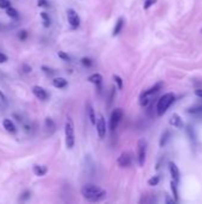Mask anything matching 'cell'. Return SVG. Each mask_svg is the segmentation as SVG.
Returning a JSON list of instances; mask_svg holds the SVG:
<instances>
[{
    "label": "cell",
    "mask_w": 202,
    "mask_h": 204,
    "mask_svg": "<svg viewBox=\"0 0 202 204\" xmlns=\"http://www.w3.org/2000/svg\"><path fill=\"white\" fill-rule=\"evenodd\" d=\"M58 57L60 59H62V60H64V61H70V56L68 55V54H66L64 51H58Z\"/></svg>",
    "instance_id": "484cf974"
},
{
    "label": "cell",
    "mask_w": 202,
    "mask_h": 204,
    "mask_svg": "<svg viewBox=\"0 0 202 204\" xmlns=\"http://www.w3.org/2000/svg\"><path fill=\"white\" fill-rule=\"evenodd\" d=\"M41 17H42V19H43L44 26H45V28H49L50 24H51V19H50L49 14H48L46 12H42V13H41Z\"/></svg>",
    "instance_id": "ffe728a7"
},
{
    "label": "cell",
    "mask_w": 202,
    "mask_h": 204,
    "mask_svg": "<svg viewBox=\"0 0 202 204\" xmlns=\"http://www.w3.org/2000/svg\"><path fill=\"white\" fill-rule=\"evenodd\" d=\"M67 18H68V23L70 24V26L73 29H77L80 26V17L75 10L68 8L67 10Z\"/></svg>",
    "instance_id": "52a82bcc"
},
{
    "label": "cell",
    "mask_w": 202,
    "mask_h": 204,
    "mask_svg": "<svg viewBox=\"0 0 202 204\" xmlns=\"http://www.w3.org/2000/svg\"><path fill=\"white\" fill-rule=\"evenodd\" d=\"M88 81L94 84V85H97L98 87H100L101 83H102V75H101L100 73H94V74L88 77Z\"/></svg>",
    "instance_id": "5bb4252c"
},
{
    "label": "cell",
    "mask_w": 202,
    "mask_h": 204,
    "mask_svg": "<svg viewBox=\"0 0 202 204\" xmlns=\"http://www.w3.org/2000/svg\"><path fill=\"white\" fill-rule=\"evenodd\" d=\"M32 69H31V67L29 66V65H23V72H25V73H30Z\"/></svg>",
    "instance_id": "1f68e13d"
},
{
    "label": "cell",
    "mask_w": 202,
    "mask_h": 204,
    "mask_svg": "<svg viewBox=\"0 0 202 204\" xmlns=\"http://www.w3.org/2000/svg\"><path fill=\"white\" fill-rule=\"evenodd\" d=\"M32 93H33L38 99H41V101H45V99L48 98L46 91H45L43 87H41V86H33V87H32Z\"/></svg>",
    "instance_id": "30bf717a"
},
{
    "label": "cell",
    "mask_w": 202,
    "mask_h": 204,
    "mask_svg": "<svg viewBox=\"0 0 202 204\" xmlns=\"http://www.w3.org/2000/svg\"><path fill=\"white\" fill-rule=\"evenodd\" d=\"M42 71H43V72H45L46 74H52V73H54V71H52V69H50V68H48V67H45V66H43V67H42Z\"/></svg>",
    "instance_id": "836d02e7"
},
{
    "label": "cell",
    "mask_w": 202,
    "mask_h": 204,
    "mask_svg": "<svg viewBox=\"0 0 202 204\" xmlns=\"http://www.w3.org/2000/svg\"><path fill=\"white\" fill-rule=\"evenodd\" d=\"M6 14L8 16V17H11V18H17L18 17V12H17V10L15 8H13V7H7L6 8Z\"/></svg>",
    "instance_id": "44dd1931"
},
{
    "label": "cell",
    "mask_w": 202,
    "mask_h": 204,
    "mask_svg": "<svg viewBox=\"0 0 202 204\" xmlns=\"http://www.w3.org/2000/svg\"><path fill=\"white\" fill-rule=\"evenodd\" d=\"M81 195L86 201L95 203V202H100L106 198L107 191L103 190L100 186H97L93 184H87L81 189Z\"/></svg>",
    "instance_id": "6da1fadb"
},
{
    "label": "cell",
    "mask_w": 202,
    "mask_h": 204,
    "mask_svg": "<svg viewBox=\"0 0 202 204\" xmlns=\"http://www.w3.org/2000/svg\"><path fill=\"white\" fill-rule=\"evenodd\" d=\"M174 101H175V95L174 93L168 92V93L163 95L159 98L158 103H157V115L158 116H163L168 111V109L170 107V105L174 103Z\"/></svg>",
    "instance_id": "3957f363"
},
{
    "label": "cell",
    "mask_w": 202,
    "mask_h": 204,
    "mask_svg": "<svg viewBox=\"0 0 202 204\" xmlns=\"http://www.w3.org/2000/svg\"><path fill=\"white\" fill-rule=\"evenodd\" d=\"M146 149H147V142L142 138L138 141L137 144V156H138V164L139 166H144L145 158H146Z\"/></svg>",
    "instance_id": "5b68a950"
},
{
    "label": "cell",
    "mask_w": 202,
    "mask_h": 204,
    "mask_svg": "<svg viewBox=\"0 0 202 204\" xmlns=\"http://www.w3.org/2000/svg\"><path fill=\"white\" fill-rule=\"evenodd\" d=\"M177 184H178V183H176L175 180H173V179H171V183H170V185H171V191H173V195H174V197H175V201H176V202H178V191H177Z\"/></svg>",
    "instance_id": "d6986e66"
},
{
    "label": "cell",
    "mask_w": 202,
    "mask_h": 204,
    "mask_svg": "<svg viewBox=\"0 0 202 204\" xmlns=\"http://www.w3.org/2000/svg\"><path fill=\"white\" fill-rule=\"evenodd\" d=\"M64 134H66V146L68 149H72L75 144V129H74V122L70 117H67L66 125H64Z\"/></svg>",
    "instance_id": "7a4b0ae2"
},
{
    "label": "cell",
    "mask_w": 202,
    "mask_h": 204,
    "mask_svg": "<svg viewBox=\"0 0 202 204\" xmlns=\"http://www.w3.org/2000/svg\"><path fill=\"white\" fill-rule=\"evenodd\" d=\"M169 170H170L171 179H173V180H175L176 183H178V182H180L181 173H180V170H178V167L176 166V164H174V162H170V164H169Z\"/></svg>",
    "instance_id": "8fae6325"
},
{
    "label": "cell",
    "mask_w": 202,
    "mask_h": 204,
    "mask_svg": "<svg viewBox=\"0 0 202 204\" xmlns=\"http://www.w3.org/2000/svg\"><path fill=\"white\" fill-rule=\"evenodd\" d=\"M46 172H48L46 166H43V165H35V166H33V173H35L36 176H38V177L45 176Z\"/></svg>",
    "instance_id": "2e32d148"
},
{
    "label": "cell",
    "mask_w": 202,
    "mask_h": 204,
    "mask_svg": "<svg viewBox=\"0 0 202 204\" xmlns=\"http://www.w3.org/2000/svg\"><path fill=\"white\" fill-rule=\"evenodd\" d=\"M158 183H159V177H158V176H153L152 178H150V179L147 180V184H149L150 186H156Z\"/></svg>",
    "instance_id": "603a6c76"
},
{
    "label": "cell",
    "mask_w": 202,
    "mask_h": 204,
    "mask_svg": "<svg viewBox=\"0 0 202 204\" xmlns=\"http://www.w3.org/2000/svg\"><path fill=\"white\" fill-rule=\"evenodd\" d=\"M157 2V0H145V2H144V8L145 10H149L153 4H156Z\"/></svg>",
    "instance_id": "83f0119b"
},
{
    "label": "cell",
    "mask_w": 202,
    "mask_h": 204,
    "mask_svg": "<svg viewBox=\"0 0 202 204\" xmlns=\"http://www.w3.org/2000/svg\"><path fill=\"white\" fill-rule=\"evenodd\" d=\"M29 197H30V191H26V192L21 194V196H20V200H21V201H24V200H27Z\"/></svg>",
    "instance_id": "d6a6232c"
},
{
    "label": "cell",
    "mask_w": 202,
    "mask_h": 204,
    "mask_svg": "<svg viewBox=\"0 0 202 204\" xmlns=\"http://www.w3.org/2000/svg\"><path fill=\"white\" fill-rule=\"evenodd\" d=\"M121 118H122V110L120 107L114 109L112 115H111V118H109V129H111V131H114L118 128Z\"/></svg>",
    "instance_id": "8992f818"
},
{
    "label": "cell",
    "mask_w": 202,
    "mask_h": 204,
    "mask_svg": "<svg viewBox=\"0 0 202 204\" xmlns=\"http://www.w3.org/2000/svg\"><path fill=\"white\" fill-rule=\"evenodd\" d=\"M124 24H125L124 18L120 17V18L116 20V23H115V26H114V29H113L112 35H113V36H118V35L121 32V30H122V28H124Z\"/></svg>",
    "instance_id": "4fadbf2b"
},
{
    "label": "cell",
    "mask_w": 202,
    "mask_h": 204,
    "mask_svg": "<svg viewBox=\"0 0 202 204\" xmlns=\"http://www.w3.org/2000/svg\"><path fill=\"white\" fill-rule=\"evenodd\" d=\"M18 38H19L20 41H25V39L27 38V31H25V30L19 31V34H18Z\"/></svg>",
    "instance_id": "4316f807"
},
{
    "label": "cell",
    "mask_w": 202,
    "mask_h": 204,
    "mask_svg": "<svg viewBox=\"0 0 202 204\" xmlns=\"http://www.w3.org/2000/svg\"><path fill=\"white\" fill-rule=\"evenodd\" d=\"M169 123L173 125V127H175V128H177V129H181V128H183V122H182V118L177 115V113H173V116L170 117V119H169Z\"/></svg>",
    "instance_id": "7c38bea8"
},
{
    "label": "cell",
    "mask_w": 202,
    "mask_h": 204,
    "mask_svg": "<svg viewBox=\"0 0 202 204\" xmlns=\"http://www.w3.org/2000/svg\"><path fill=\"white\" fill-rule=\"evenodd\" d=\"M87 112H88V117H89V119H91V122L93 123V124H95L97 123V119H95V113H94V109H93V106L88 103L87 104Z\"/></svg>",
    "instance_id": "ac0fdd59"
},
{
    "label": "cell",
    "mask_w": 202,
    "mask_h": 204,
    "mask_svg": "<svg viewBox=\"0 0 202 204\" xmlns=\"http://www.w3.org/2000/svg\"><path fill=\"white\" fill-rule=\"evenodd\" d=\"M195 95H196L198 97H201L202 98V90H196V91H195Z\"/></svg>",
    "instance_id": "8d00e7d4"
},
{
    "label": "cell",
    "mask_w": 202,
    "mask_h": 204,
    "mask_svg": "<svg viewBox=\"0 0 202 204\" xmlns=\"http://www.w3.org/2000/svg\"><path fill=\"white\" fill-rule=\"evenodd\" d=\"M169 136H170V133L167 130V131H164V134H162V137H161V141H159V146L161 147H163L165 143H167V141L169 140Z\"/></svg>",
    "instance_id": "7402d4cb"
},
{
    "label": "cell",
    "mask_w": 202,
    "mask_h": 204,
    "mask_svg": "<svg viewBox=\"0 0 202 204\" xmlns=\"http://www.w3.org/2000/svg\"><path fill=\"white\" fill-rule=\"evenodd\" d=\"M2 125H4V128H5L7 131H10V133H14V131H15V127H14V124H13V122H12L11 119L5 118V119L2 121Z\"/></svg>",
    "instance_id": "e0dca14e"
},
{
    "label": "cell",
    "mask_w": 202,
    "mask_h": 204,
    "mask_svg": "<svg viewBox=\"0 0 202 204\" xmlns=\"http://www.w3.org/2000/svg\"><path fill=\"white\" fill-rule=\"evenodd\" d=\"M0 101L2 103H6V97H5V95H4L1 91H0Z\"/></svg>",
    "instance_id": "d590c367"
},
{
    "label": "cell",
    "mask_w": 202,
    "mask_h": 204,
    "mask_svg": "<svg viewBox=\"0 0 202 204\" xmlns=\"http://www.w3.org/2000/svg\"><path fill=\"white\" fill-rule=\"evenodd\" d=\"M163 86V84L162 83H158V84H156L155 86H152V87H150L149 90H146V91H144L142 95H140V98H139V103H140V105L142 106H146L147 105V103H149V97L150 96H152V95H155V93H157L159 90H161V87Z\"/></svg>",
    "instance_id": "277c9868"
},
{
    "label": "cell",
    "mask_w": 202,
    "mask_h": 204,
    "mask_svg": "<svg viewBox=\"0 0 202 204\" xmlns=\"http://www.w3.org/2000/svg\"><path fill=\"white\" fill-rule=\"evenodd\" d=\"M10 7V1L8 0H0V8H7Z\"/></svg>",
    "instance_id": "f546056e"
},
{
    "label": "cell",
    "mask_w": 202,
    "mask_h": 204,
    "mask_svg": "<svg viewBox=\"0 0 202 204\" xmlns=\"http://www.w3.org/2000/svg\"><path fill=\"white\" fill-rule=\"evenodd\" d=\"M116 162H118V165H119L120 167H128V166L131 165V156H130V154L126 153V152H125V153H121V154L119 155Z\"/></svg>",
    "instance_id": "9c48e42d"
},
{
    "label": "cell",
    "mask_w": 202,
    "mask_h": 204,
    "mask_svg": "<svg viewBox=\"0 0 202 204\" xmlns=\"http://www.w3.org/2000/svg\"><path fill=\"white\" fill-rule=\"evenodd\" d=\"M81 62H82V65H83V66H86V67H91V66L93 65L92 60H91V59H88V57H83V59L81 60Z\"/></svg>",
    "instance_id": "f1b7e54d"
},
{
    "label": "cell",
    "mask_w": 202,
    "mask_h": 204,
    "mask_svg": "<svg viewBox=\"0 0 202 204\" xmlns=\"http://www.w3.org/2000/svg\"><path fill=\"white\" fill-rule=\"evenodd\" d=\"M45 127L48 128V129H50V130H54L55 129V123H54V121L51 119V118H46L45 119Z\"/></svg>",
    "instance_id": "cb8c5ba5"
},
{
    "label": "cell",
    "mask_w": 202,
    "mask_h": 204,
    "mask_svg": "<svg viewBox=\"0 0 202 204\" xmlns=\"http://www.w3.org/2000/svg\"><path fill=\"white\" fill-rule=\"evenodd\" d=\"M52 85H54L56 89H64V87L68 85V81H67L64 78L58 77V78H55V79L52 80Z\"/></svg>",
    "instance_id": "9a60e30c"
},
{
    "label": "cell",
    "mask_w": 202,
    "mask_h": 204,
    "mask_svg": "<svg viewBox=\"0 0 202 204\" xmlns=\"http://www.w3.org/2000/svg\"><path fill=\"white\" fill-rule=\"evenodd\" d=\"M201 32H202V30H201Z\"/></svg>",
    "instance_id": "74e56055"
},
{
    "label": "cell",
    "mask_w": 202,
    "mask_h": 204,
    "mask_svg": "<svg viewBox=\"0 0 202 204\" xmlns=\"http://www.w3.org/2000/svg\"><path fill=\"white\" fill-rule=\"evenodd\" d=\"M8 60V57L5 55V54H2V53H0V63H5L6 61Z\"/></svg>",
    "instance_id": "4dcf8cb0"
},
{
    "label": "cell",
    "mask_w": 202,
    "mask_h": 204,
    "mask_svg": "<svg viewBox=\"0 0 202 204\" xmlns=\"http://www.w3.org/2000/svg\"><path fill=\"white\" fill-rule=\"evenodd\" d=\"M38 5L39 6H49V4H48V0H38Z\"/></svg>",
    "instance_id": "e575fe53"
},
{
    "label": "cell",
    "mask_w": 202,
    "mask_h": 204,
    "mask_svg": "<svg viewBox=\"0 0 202 204\" xmlns=\"http://www.w3.org/2000/svg\"><path fill=\"white\" fill-rule=\"evenodd\" d=\"M97 131H98V135L100 138H103L105 135H106V122H105V118L102 115L98 116V119H97Z\"/></svg>",
    "instance_id": "ba28073f"
},
{
    "label": "cell",
    "mask_w": 202,
    "mask_h": 204,
    "mask_svg": "<svg viewBox=\"0 0 202 204\" xmlns=\"http://www.w3.org/2000/svg\"><path fill=\"white\" fill-rule=\"evenodd\" d=\"M113 79H114L115 84L118 85V89L121 90V89H122V79H121L119 75H113Z\"/></svg>",
    "instance_id": "d4e9b609"
}]
</instances>
